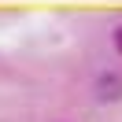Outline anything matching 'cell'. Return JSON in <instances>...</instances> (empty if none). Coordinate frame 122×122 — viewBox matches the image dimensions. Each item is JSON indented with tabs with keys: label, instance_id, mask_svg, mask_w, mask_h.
<instances>
[{
	"label": "cell",
	"instance_id": "1",
	"mask_svg": "<svg viewBox=\"0 0 122 122\" xmlns=\"http://www.w3.org/2000/svg\"><path fill=\"white\" fill-rule=\"evenodd\" d=\"M92 96L96 104H122V67H107L92 81Z\"/></svg>",
	"mask_w": 122,
	"mask_h": 122
},
{
	"label": "cell",
	"instance_id": "2",
	"mask_svg": "<svg viewBox=\"0 0 122 122\" xmlns=\"http://www.w3.org/2000/svg\"><path fill=\"white\" fill-rule=\"evenodd\" d=\"M111 48H115V56H122V22L111 30Z\"/></svg>",
	"mask_w": 122,
	"mask_h": 122
}]
</instances>
